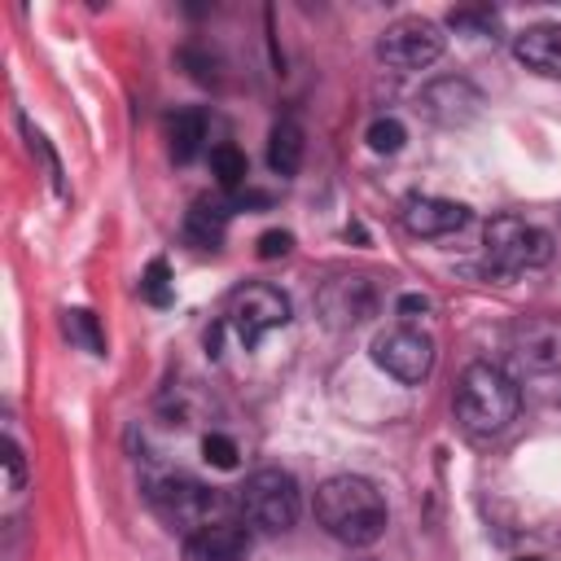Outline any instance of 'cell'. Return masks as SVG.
Masks as SVG:
<instances>
[{
  "label": "cell",
  "mask_w": 561,
  "mask_h": 561,
  "mask_svg": "<svg viewBox=\"0 0 561 561\" xmlns=\"http://www.w3.org/2000/svg\"><path fill=\"white\" fill-rule=\"evenodd\" d=\"M316 522L329 539H337L346 548H368L381 539L390 513H386V495L368 478L333 473L316 486Z\"/></svg>",
  "instance_id": "6da1fadb"
},
{
  "label": "cell",
  "mask_w": 561,
  "mask_h": 561,
  "mask_svg": "<svg viewBox=\"0 0 561 561\" xmlns=\"http://www.w3.org/2000/svg\"><path fill=\"white\" fill-rule=\"evenodd\" d=\"M517 408H522V390L500 364L478 359L460 373V381H456V421H460L465 434L491 438V434L508 430Z\"/></svg>",
  "instance_id": "7a4b0ae2"
},
{
  "label": "cell",
  "mask_w": 561,
  "mask_h": 561,
  "mask_svg": "<svg viewBox=\"0 0 561 561\" xmlns=\"http://www.w3.org/2000/svg\"><path fill=\"white\" fill-rule=\"evenodd\" d=\"M149 504L180 530H202V526H215L224 522L228 513V495L219 486H206L197 478H184V473H167V478H153L149 482Z\"/></svg>",
  "instance_id": "3957f363"
},
{
  "label": "cell",
  "mask_w": 561,
  "mask_h": 561,
  "mask_svg": "<svg viewBox=\"0 0 561 561\" xmlns=\"http://www.w3.org/2000/svg\"><path fill=\"white\" fill-rule=\"evenodd\" d=\"M237 508L245 513V522L254 530H267V535H280L298 522L302 513V495H298V482L294 473L285 469H259L245 478V486L237 491Z\"/></svg>",
  "instance_id": "277c9868"
},
{
  "label": "cell",
  "mask_w": 561,
  "mask_h": 561,
  "mask_svg": "<svg viewBox=\"0 0 561 561\" xmlns=\"http://www.w3.org/2000/svg\"><path fill=\"white\" fill-rule=\"evenodd\" d=\"M552 232H543L539 224H526L517 215H495L486 224V259L500 272H530L543 267L552 259Z\"/></svg>",
  "instance_id": "5b68a950"
},
{
  "label": "cell",
  "mask_w": 561,
  "mask_h": 561,
  "mask_svg": "<svg viewBox=\"0 0 561 561\" xmlns=\"http://www.w3.org/2000/svg\"><path fill=\"white\" fill-rule=\"evenodd\" d=\"M373 364L403 386H421L434 373V337L412 324H394L373 337Z\"/></svg>",
  "instance_id": "8992f818"
},
{
  "label": "cell",
  "mask_w": 561,
  "mask_h": 561,
  "mask_svg": "<svg viewBox=\"0 0 561 561\" xmlns=\"http://www.w3.org/2000/svg\"><path fill=\"white\" fill-rule=\"evenodd\" d=\"M443 57V31L430 18H399L377 39V61L390 70H425Z\"/></svg>",
  "instance_id": "52a82bcc"
},
{
  "label": "cell",
  "mask_w": 561,
  "mask_h": 561,
  "mask_svg": "<svg viewBox=\"0 0 561 561\" xmlns=\"http://www.w3.org/2000/svg\"><path fill=\"white\" fill-rule=\"evenodd\" d=\"M228 324L232 333L241 337V346H254L263 333L289 324V298L276 289V285H241L232 298H228Z\"/></svg>",
  "instance_id": "ba28073f"
},
{
  "label": "cell",
  "mask_w": 561,
  "mask_h": 561,
  "mask_svg": "<svg viewBox=\"0 0 561 561\" xmlns=\"http://www.w3.org/2000/svg\"><path fill=\"white\" fill-rule=\"evenodd\" d=\"M478 110H482V92L469 79L447 75V79H434L421 88V114L438 127H460V123L478 118Z\"/></svg>",
  "instance_id": "9c48e42d"
},
{
  "label": "cell",
  "mask_w": 561,
  "mask_h": 561,
  "mask_svg": "<svg viewBox=\"0 0 561 561\" xmlns=\"http://www.w3.org/2000/svg\"><path fill=\"white\" fill-rule=\"evenodd\" d=\"M513 355L530 373H557L561 368V320L552 316H530L513 329Z\"/></svg>",
  "instance_id": "30bf717a"
},
{
  "label": "cell",
  "mask_w": 561,
  "mask_h": 561,
  "mask_svg": "<svg viewBox=\"0 0 561 561\" xmlns=\"http://www.w3.org/2000/svg\"><path fill=\"white\" fill-rule=\"evenodd\" d=\"M399 219H403V228H408L412 237H447V232H460V228L469 224V206L447 202V197H425V193H416V197L403 202Z\"/></svg>",
  "instance_id": "8fae6325"
},
{
  "label": "cell",
  "mask_w": 561,
  "mask_h": 561,
  "mask_svg": "<svg viewBox=\"0 0 561 561\" xmlns=\"http://www.w3.org/2000/svg\"><path fill=\"white\" fill-rule=\"evenodd\" d=\"M254 548L250 530L237 522H215L184 535V561H245Z\"/></svg>",
  "instance_id": "7c38bea8"
},
{
  "label": "cell",
  "mask_w": 561,
  "mask_h": 561,
  "mask_svg": "<svg viewBox=\"0 0 561 561\" xmlns=\"http://www.w3.org/2000/svg\"><path fill=\"white\" fill-rule=\"evenodd\" d=\"M513 53L522 66H530L548 79H561V22H535V26L517 31Z\"/></svg>",
  "instance_id": "4fadbf2b"
},
{
  "label": "cell",
  "mask_w": 561,
  "mask_h": 561,
  "mask_svg": "<svg viewBox=\"0 0 561 561\" xmlns=\"http://www.w3.org/2000/svg\"><path fill=\"white\" fill-rule=\"evenodd\" d=\"M320 307H324L329 324H355L373 311V289L364 276H342L320 294Z\"/></svg>",
  "instance_id": "5bb4252c"
},
{
  "label": "cell",
  "mask_w": 561,
  "mask_h": 561,
  "mask_svg": "<svg viewBox=\"0 0 561 561\" xmlns=\"http://www.w3.org/2000/svg\"><path fill=\"white\" fill-rule=\"evenodd\" d=\"M302 153H307V131H302L298 118L285 114V118L267 131V167H272L280 180H289V175H298Z\"/></svg>",
  "instance_id": "9a60e30c"
},
{
  "label": "cell",
  "mask_w": 561,
  "mask_h": 561,
  "mask_svg": "<svg viewBox=\"0 0 561 561\" xmlns=\"http://www.w3.org/2000/svg\"><path fill=\"white\" fill-rule=\"evenodd\" d=\"M224 232H228V206L206 202V197L188 206V215H184V241H188V245H197V250H219Z\"/></svg>",
  "instance_id": "2e32d148"
},
{
  "label": "cell",
  "mask_w": 561,
  "mask_h": 561,
  "mask_svg": "<svg viewBox=\"0 0 561 561\" xmlns=\"http://www.w3.org/2000/svg\"><path fill=\"white\" fill-rule=\"evenodd\" d=\"M167 140H171V158H175V162H193V158L202 153V140H206V114H202V110H180V114H171Z\"/></svg>",
  "instance_id": "e0dca14e"
},
{
  "label": "cell",
  "mask_w": 561,
  "mask_h": 561,
  "mask_svg": "<svg viewBox=\"0 0 561 561\" xmlns=\"http://www.w3.org/2000/svg\"><path fill=\"white\" fill-rule=\"evenodd\" d=\"M210 171H215V180H219V188H241L245 184V153L237 149V145H215L210 149Z\"/></svg>",
  "instance_id": "ac0fdd59"
},
{
  "label": "cell",
  "mask_w": 561,
  "mask_h": 561,
  "mask_svg": "<svg viewBox=\"0 0 561 561\" xmlns=\"http://www.w3.org/2000/svg\"><path fill=\"white\" fill-rule=\"evenodd\" d=\"M61 329H66V337H70V342H79L83 351H92V355H101V351H105V333H101V324H96V316H92V311H83V307L66 311Z\"/></svg>",
  "instance_id": "d6986e66"
},
{
  "label": "cell",
  "mask_w": 561,
  "mask_h": 561,
  "mask_svg": "<svg viewBox=\"0 0 561 561\" xmlns=\"http://www.w3.org/2000/svg\"><path fill=\"white\" fill-rule=\"evenodd\" d=\"M364 140H368V149L373 153H399L403 149V140H408V127L399 123V118H373L368 123V131H364Z\"/></svg>",
  "instance_id": "ffe728a7"
},
{
  "label": "cell",
  "mask_w": 561,
  "mask_h": 561,
  "mask_svg": "<svg viewBox=\"0 0 561 561\" xmlns=\"http://www.w3.org/2000/svg\"><path fill=\"white\" fill-rule=\"evenodd\" d=\"M140 294H145L153 307H167V302H171V272H167L162 259H153V263L145 267V276H140Z\"/></svg>",
  "instance_id": "44dd1931"
},
{
  "label": "cell",
  "mask_w": 561,
  "mask_h": 561,
  "mask_svg": "<svg viewBox=\"0 0 561 561\" xmlns=\"http://www.w3.org/2000/svg\"><path fill=\"white\" fill-rule=\"evenodd\" d=\"M202 456H206V465H215V469H237V443L228 438V434H206L202 438Z\"/></svg>",
  "instance_id": "7402d4cb"
},
{
  "label": "cell",
  "mask_w": 561,
  "mask_h": 561,
  "mask_svg": "<svg viewBox=\"0 0 561 561\" xmlns=\"http://www.w3.org/2000/svg\"><path fill=\"white\" fill-rule=\"evenodd\" d=\"M0 451H4V486H9V491H22V486H26V456H22L18 438H13V434H4Z\"/></svg>",
  "instance_id": "603a6c76"
},
{
  "label": "cell",
  "mask_w": 561,
  "mask_h": 561,
  "mask_svg": "<svg viewBox=\"0 0 561 561\" xmlns=\"http://www.w3.org/2000/svg\"><path fill=\"white\" fill-rule=\"evenodd\" d=\"M22 136H26V145H31V153H39V158H44V167H48V175H53V184H57V188H66V184H61V162H57V153L48 149V140H44V131H35V127H31L26 118H22Z\"/></svg>",
  "instance_id": "cb8c5ba5"
},
{
  "label": "cell",
  "mask_w": 561,
  "mask_h": 561,
  "mask_svg": "<svg viewBox=\"0 0 561 561\" xmlns=\"http://www.w3.org/2000/svg\"><path fill=\"white\" fill-rule=\"evenodd\" d=\"M289 250H294V232H285V228H267L259 237V259H285Z\"/></svg>",
  "instance_id": "d4e9b609"
},
{
  "label": "cell",
  "mask_w": 561,
  "mask_h": 561,
  "mask_svg": "<svg viewBox=\"0 0 561 561\" xmlns=\"http://www.w3.org/2000/svg\"><path fill=\"white\" fill-rule=\"evenodd\" d=\"M399 316H403V320L430 316V298H425V294H403V298H399Z\"/></svg>",
  "instance_id": "484cf974"
},
{
  "label": "cell",
  "mask_w": 561,
  "mask_h": 561,
  "mask_svg": "<svg viewBox=\"0 0 561 561\" xmlns=\"http://www.w3.org/2000/svg\"><path fill=\"white\" fill-rule=\"evenodd\" d=\"M513 561H539V557H513Z\"/></svg>",
  "instance_id": "4316f807"
}]
</instances>
